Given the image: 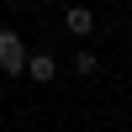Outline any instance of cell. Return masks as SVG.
<instances>
[{
    "label": "cell",
    "instance_id": "4",
    "mask_svg": "<svg viewBox=\"0 0 132 132\" xmlns=\"http://www.w3.org/2000/svg\"><path fill=\"white\" fill-rule=\"evenodd\" d=\"M74 69H79V74H95V53H74Z\"/></svg>",
    "mask_w": 132,
    "mask_h": 132
},
{
    "label": "cell",
    "instance_id": "1",
    "mask_svg": "<svg viewBox=\"0 0 132 132\" xmlns=\"http://www.w3.org/2000/svg\"><path fill=\"white\" fill-rule=\"evenodd\" d=\"M0 69L5 74H27V42H21L11 27L0 32Z\"/></svg>",
    "mask_w": 132,
    "mask_h": 132
},
{
    "label": "cell",
    "instance_id": "3",
    "mask_svg": "<svg viewBox=\"0 0 132 132\" xmlns=\"http://www.w3.org/2000/svg\"><path fill=\"white\" fill-rule=\"evenodd\" d=\"M63 27H69L74 37H85V32L95 27V16H90V11H85V5H69V11H63Z\"/></svg>",
    "mask_w": 132,
    "mask_h": 132
},
{
    "label": "cell",
    "instance_id": "2",
    "mask_svg": "<svg viewBox=\"0 0 132 132\" xmlns=\"http://www.w3.org/2000/svg\"><path fill=\"white\" fill-rule=\"evenodd\" d=\"M27 74H32L37 85H48L53 74H58V63H53V53H27Z\"/></svg>",
    "mask_w": 132,
    "mask_h": 132
}]
</instances>
